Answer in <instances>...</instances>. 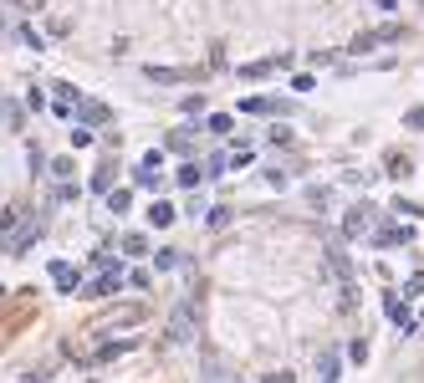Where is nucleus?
Here are the masks:
<instances>
[{"mask_svg": "<svg viewBox=\"0 0 424 383\" xmlns=\"http://www.w3.org/2000/svg\"><path fill=\"white\" fill-rule=\"evenodd\" d=\"M409 128H424V108H414V113H409Z\"/></svg>", "mask_w": 424, "mask_h": 383, "instance_id": "nucleus-23", "label": "nucleus"}, {"mask_svg": "<svg viewBox=\"0 0 424 383\" xmlns=\"http://www.w3.org/2000/svg\"><path fill=\"white\" fill-rule=\"evenodd\" d=\"M72 26H67V20H52V26H47V41H61V36H67Z\"/></svg>", "mask_w": 424, "mask_h": 383, "instance_id": "nucleus-19", "label": "nucleus"}, {"mask_svg": "<svg viewBox=\"0 0 424 383\" xmlns=\"http://www.w3.org/2000/svg\"><path fill=\"white\" fill-rule=\"evenodd\" d=\"M148 225H159V230H164V225H174V205H164V200H159L154 209H148Z\"/></svg>", "mask_w": 424, "mask_h": 383, "instance_id": "nucleus-9", "label": "nucleus"}, {"mask_svg": "<svg viewBox=\"0 0 424 383\" xmlns=\"http://www.w3.org/2000/svg\"><path fill=\"white\" fill-rule=\"evenodd\" d=\"M108 209H113V215H128V209H133V195H128V189H113V195H108Z\"/></svg>", "mask_w": 424, "mask_h": 383, "instance_id": "nucleus-10", "label": "nucleus"}, {"mask_svg": "<svg viewBox=\"0 0 424 383\" xmlns=\"http://www.w3.org/2000/svg\"><path fill=\"white\" fill-rule=\"evenodd\" d=\"M414 241V230L409 225H394V220H384V230L373 236V245H409Z\"/></svg>", "mask_w": 424, "mask_h": 383, "instance_id": "nucleus-3", "label": "nucleus"}, {"mask_svg": "<svg viewBox=\"0 0 424 383\" xmlns=\"http://www.w3.org/2000/svg\"><path fill=\"white\" fill-rule=\"evenodd\" d=\"M384 312L394 317V322H399V327H409V312H404V302H399V296H394V291H384Z\"/></svg>", "mask_w": 424, "mask_h": 383, "instance_id": "nucleus-8", "label": "nucleus"}, {"mask_svg": "<svg viewBox=\"0 0 424 383\" xmlns=\"http://www.w3.org/2000/svg\"><path fill=\"white\" fill-rule=\"evenodd\" d=\"M241 108H246V113H256V118H266V113H277V118H281V113H291L286 102H271V97H246Z\"/></svg>", "mask_w": 424, "mask_h": 383, "instance_id": "nucleus-7", "label": "nucleus"}, {"mask_svg": "<svg viewBox=\"0 0 424 383\" xmlns=\"http://www.w3.org/2000/svg\"><path fill=\"white\" fill-rule=\"evenodd\" d=\"M77 108H82L77 87H72V82H56V87H52V113H56V118H72Z\"/></svg>", "mask_w": 424, "mask_h": 383, "instance_id": "nucleus-2", "label": "nucleus"}, {"mask_svg": "<svg viewBox=\"0 0 424 383\" xmlns=\"http://www.w3.org/2000/svg\"><path fill=\"white\" fill-rule=\"evenodd\" d=\"M16 36H20V41H26V47H31V51H41V36H36L31 26H16Z\"/></svg>", "mask_w": 424, "mask_h": 383, "instance_id": "nucleus-17", "label": "nucleus"}, {"mask_svg": "<svg viewBox=\"0 0 424 383\" xmlns=\"http://www.w3.org/2000/svg\"><path fill=\"white\" fill-rule=\"evenodd\" d=\"M368 215H373V209L368 205H353L348 209V215H343V236L353 241V236H363V225H368Z\"/></svg>", "mask_w": 424, "mask_h": 383, "instance_id": "nucleus-5", "label": "nucleus"}, {"mask_svg": "<svg viewBox=\"0 0 424 383\" xmlns=\"http://www.w3.org/2000/svg\"><path fill=\"white\" fill-rule=\"evenodd\" d=\"M20 6H26V11H41V6H47V0H20Z\"/></svg>", "mask_w": 424, "mask_h": 383, "instance_id": "nucleus-24", "label": "nucleus"}, {"mask_svg": "<svg viewBox=\"0 0 424 383\" xmlns=\"http://www.w3.org/2000/svg\"><path fill=\"white\" fill-rule=\"evenodd\" d=\"M123 250H128V255H143V236H123Z\"/></svg>", "mask_w": 424, "mask_h": 383, "instance_id": "nucleus-20", "label": "nucleus"}, {"mask_svg": "<svg viewBox=\"0 0 424 383\" xmlns=\"http://www.w3.org/2000/svg\"><path fill=\"white\" fill-rule=\"evenodd\" d=\"M113 113L102 108V102H82V123H108Z\"/></svg>", "mask_w": 424, "mask_h": 383, "instance_id": "nucleus-11", "label": "nucleus"}, {"mask_svg": "<svg viewBox=\"0 0 424 383\" xmlns=\"http://www.w3.org/2000/svg\"><path fill=\"white\" fill-rule=\"evenodd\" d=\"M154 266H159V271H174V266H179V250H159Z\"/></svg>", "mask_w": 424, "mask_h": 383, "instance_id": "nucleus-16", "label": "nucleus"}, {"mask_svg": "<svg viewBox=\"0 0 424 383\" xmlns=\"http://www.w3.org/2000/svg\"><path fill=\"white\" fill-rule=\"evenodd\" d=\"M205 373H210V383H236V373L220 368V363H205Z\"/></svg>", "mask_w": 424, "mask_h": 383, "instance_id": "nucleus-13", "label": "nucleus"}, {"mask_svg": "<svg viewBox=\"0 0 424 383\" xmlns=\"http://www.w3.org/2000/svg\"><path fill=\"white\" fill-rule=\"evenodd\" d=\"M195 332V307H179L174 312V322H169V343H179V337Z\"/></svg>", "mask_w": 424, "mask_h": 383, "instance_id": "nucleus-6", "label": "nucleus"}, {"mask_svg": "<svg viewBox=\"0 0 424 383\" xmlns=\"http://www.w3.org/2000/svg\"><path fill=\"white\" fill-rule=\"evenodd\" d=\"M52 286H56V291H77V286H82V276H77V266H67V261H56V266H52Z\"/></svg>", "mask_w": 424, "mask_h": 383, "instance_id": "nucleus-4", "label": "nucleus"}, {"mask_svg": "<svg viewBox=\"0 0 424 383\" xmlns=\"http://www.w3.org/2000/svg\"><path fill=\"white\" fill-rule=\"evenodd\" d=\"M266 383H296V378H291V373H286V368H281V373H271V378H266Z\"/></svg>", "mask_w": 424, "mask_h": 383, "instance_id": "nucleus-22", "label": "nucleus"}, {"mask_svg": "<svg viewBox=\"0 0 424 383\" xmlns=\"http://www.w3.org/2000/svg\"><path fill=\"white\" fill-rule=\"evenodd\" d=\"M195 184H200V169L184 164V169H179V189H195Z\"/></svg>", "mask_w": 424, "mask_h": 383, "instance_id": "nucleus-15", "label": "nucleus"}, {"mask_svg": "<svg viewBox=\"0 0 424 383\" xmlns=\"http://www.w3.org/2000/svg\"><path fill=\"white\" fill-rule=\"evenodd\" d=\"M394 36H404V26H378V31H363V36H353L348 41V51H373V47H384V41Z\"/></svg>", "mask_w": 424, "mask_h": 383, "instance_id": "nucleus-1", "label": "nucleus"}, {"mask_svg": "<svg viewBox=\"0 0 424 383\" xmlns=\"http://www.w3.org/2000/svg\"><path fill=\"white\" fill-rule=\"evenodd\" d=\"M108 184H113V164H102V169H97V174H92V189H97V195H102V189H108Z\"/></svg>", "mask_w": 424, "mask_h": 383, "instance_id": "nucleus-14", "label": "nucleus"}, {"mask_svg": "<svg viewBox=\"0 0 424 383\" xmlns=\"http://www.w3.org/2000/svg\"><path fill=\"white\" fill-rule=\"evenodd\" d=\"M424 291V276H409V281H404V296H419Z\"/></svg>", "mask_w": 424, "mask_h": 383, "instance_id": "nucleus-21", "label": "nucleus"}, {"mask_svg": "<svg viewBox=\"0 0 424 383\" xmlns=\"http://www.w3.org/2000/svg\"><path fill=\"white\" fill-rule=\"evenodd\" d=\"M128 348H133V343H128V337H113V343H102L97 353H102V358H123V353H128Z\"/></svg>", "mask_w": 424, "mask_h": 383, "instance_id": "nucleus-12", "label": "nucleus"}, {"mask_svg": "<svg viewBox=\"0 0 424 383\" xmlns=\"http://www.w3.org/2000/svg\"><path fill=\"white\" fill-rule=\"evenodd\" d=\"M0 31H6V16H0Z\"/></svg>", "mask_w": 424, "mask_h": 383, "instance_id": "nucleus-25", "label": "nucleus"}, {"mask_svg": "<svg viewBox=\"0 0 424 383\" xmlns=\"http://www.w3.org/2000/svg\"><path fill=\"white\" fill-rule=\"evenodd\" d=\"M148 77H154V82H179V72H169V67H143Z\"/></svg>", "mask_w": 424, "mask_h": 383, "instance_id": "nucleus-18", "label": "nucleus"}]
</instances>
